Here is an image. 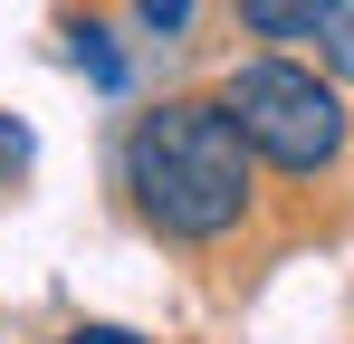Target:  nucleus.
I'll return each instance as SVG.
<instances>
[{"instance_id":"1","label":"nucleus","mask_w":354,"mask_h":344,"mask_svg":"<svg viewBox=\"0 0 354 344\" xmlns=\"http://www.w3.org/2000/svg\"><path fill=\"white\" fill-rule=\"evenodd\" d=\"M124 191L144 229H163L182 249H211L249 220V144L221 115V96H163L153 115H134L124 134Z\"/></svg>"},{"instance_id":"2","label":"nucleus","mask_w":354,"mask_h":344,"mask_svg":"<svg viewBox=\"0 0 354 344\" xmlns=\"http://www.w3.org/2000/svg\"><path fill=\"white\" fill-rule=\"evenodd\" d=\"M221 115L239 124V144H249V163H278V172H326L345 153V86L335 77H316V67H297V57H249L230 67V86H221Z\"/></svg>"},{"instance_id":"3","label":"nucleus","mask_w":354,"mask_h":344,"mask_svg":"<svg viewBox=\"0 0 354 344\" xmlns=\"http://www.w3.org/2000/svg\"><path fill=\"white\" fill-rule=\"evenodd\" d=\"M326 10H335V0H239V29L268 39V48H297V39L326 29Z\"/></svg>"},{"instance_id":"4","label":"nucleus","mask_w":354,"mask_h":344,"mask_svg":"<svg viewBox=\"0 0 354 344\" xmlns=\"http://www.w3.org/2000/svg\"><path fill=\"white\" fill-rule=\"evenodd\" d=\"M67 57H77V67H86V77L106 86V96L124 86V48H115V29H96V19H77V29H67Z\"/></svg>"},{"instance_id":"5","label":"nucleus","mask_w":354,"mask_h":344,"mask_svg":"<svg viewBox=\"0 0 354 344\" xmlns=\"http://www.w3.org/2000/svg\"><path fill=\"white\" fill-rule=\"evenodd\" d=\"M316 57H326V77H335V86H354V0H335V10H326Z\"/></svg>"},{"instance_id":"6","label":"nucleus","mask_w":354,"mask_h":344,"mask_svg":"<svg viewBox=\"0 0 354 344\" xmlns=\"http://www.w3.org/2000/svg\"><path fill=\"white\" fill-rule=\"evenodd\" d=\"M134 19H144L153 39H182V29H192V0H134Z\"/></svg>"},{"instance_id":"7","label":"nucleus","mask_w":354,"mask_h":344,"mask_svg":"<svg viewBox=\"0 0 354 344\" xmlns=\"http://www.w3.org/2000/svg\"><path fill=\"white\" fill-rule=\"evenodd\" d=\"M10 172H29V124H19V115H0V182H10Z\"/></svg>"},{"instance_id":"8","label":"nucleus","mask_w":354,"mask_h":344,"mask_svg":"<svg viewBox=\"0 0 354 344\" xmlns=\"http://www.w3.org/2000/svg\"><path fill=\"white\" fill-rule=\"evenodd\" d=\"M58 344H144V335H134V325H67Z\"/></svg>"}]
</instances>
